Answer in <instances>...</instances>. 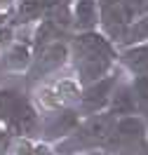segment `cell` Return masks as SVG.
I'll use <instances>...</instances> for the list:
<instances>
[{
    "mask_svg": "<svg viewBox=\"0 0 148 155\" xmlns=\"http://www.w3.org/2000/svg\"><path fill=\"white\" fill-rule=\"evenodd\" d=\"M68 57L75 64L80 80L92 85L110 73L118 61V45H113L101 31H82L68 38Z\"/></svg>",
    "mask_w": 148,
    "mask_h": 155,
    "instance_id": "cell-1",
    "label": "cell"
},
{
    "mask_svg": "<svg viewBox=\"0 0 148 155\" xmlns=\"http://www.w3.org/2000/svg\"><path fill=\"white\" fill-rule=\"evenodd\" d=\"M73 33L99 28V0H73L71 2Z\"/></svg>",
    "mask_w": 148,
    "mask_h": 155,
    "instance_id": "cell-2",
    "label": "cell"
},
{
    "mask_svg": "<svg viewBox=\"0 0 148 155\" xmlns=\"http://www.w3.org/2000/svg\"><path fill=\"white\" fill-rule=\"evenodd\" d=\"M143 42H148V12L129 21V26L125 28V35H122V40H120L122 47L143 45Z\"/></svg>",
    "mask_w": 148,
    "mask_h": 155,
    "instance_id": "cell-3",
    "label": "cell"
},
{
    "mask_svg": "<svg viewBox=\"0 0 148 155\" xmlns=\"http://www.w3.org/2000/svg\"><path fill=\"white\" fill-rule=\"evenodd\" d=\"M14 2H17V0H0V10H12L14 12Z\"/></svg>",
    "mask_w": 148,
    "mask_h": 155,
    "instance_id": "cell-4",
    "label": "cell"
},
{
    "mask_svg": "<svg viewBox=\"0 0 148 155\" xmlns=\"http://www.w3.org/2000/svg\"><path fill=\"white\" fill-rule=\"evenodd\" d=\"M73 0H45V7H52V5H71Z\"/></svg>",
    "mask_w": 148,
    "mask_h": 155,
    "instance_id": "cell-5",
    "label": "cell"
}]
</instances>
